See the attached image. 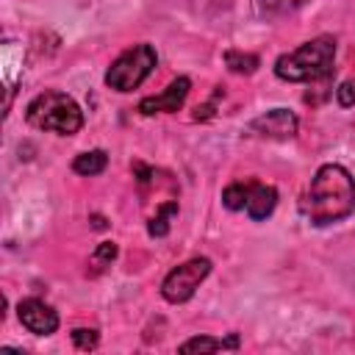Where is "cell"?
I'll return each mask as SVG.
<instances>
[{"instance_id":"1","label":"cell","mask_w":355,"mask_h":355,"mask_svg":"<svg viewBox=\"0 0 355 355\" xmlns=\"http://www.w3.org/2000/svg\"><path fill=\"white\" fill-rule=\"evenodd\" d=\"M355 211V180L352 175L338 166V164H324L316 169L311 178L302 200H300V214L316 225H333L347 219Z\"/></svg>"},{"instance_id":"2","label":"cell","mask_w":355,"mask_h":355,"mask_svg":"<svg viewBox=\"0 0 355 355\" xmlns=\"http://www.w3.org/2000/svg\"><path fill=\"white\" fill-rule=\"evenodd\" d=\"M333 61H336V39L316 36L300 44L297 50L283 53L275 61V75L288 83H311L327 78L333 72Z\"/></svg>"},{"instance_id":"3","label":"cell","mask_w":355,"mask_h":355,"mask_svg":"<svg viewBox=\"0 0 355 355\" xmlns=\"http://www.w3.org/2000/svg\"><path fill=\"white\" fill-rule=\"evenodd\" d=\"M25 119L33 128L50 130V133H58V136H72V133H78L83 128L80 105L64 92H42V94H36L25 108Z\"/></svg>"},{"instance_id":"4","label":"cell","mask_w":355,"mask_h":355,"mask_svg":"<svg viewBox=\"0 0 355 355\" xmlns=\"http://www.w3.org/2000/svg\"><path fill=\"white\" fill-rule=\"evenodd\" d=\"M155 61H158V55H155V50H153L150 44H133L130 50H125V53L108 67L105 83H108L111 89H116V92H133V89H139V86L147 80V75L155 69Z\"/></svg>"},{"instance_id":"5","label":"cell","mask_w":355,"mask_h":355,"mask_svg":"<svg viewBox=\"0 0 355 355\" xmlns=\"http://www.w3.org/2000/svg\"><path fill=\"white\" fill-rule=\"evenodd\" d=\"M208 272H211V261H208V258H191V261L175 266V269L164 277V283H161L164 300L172 302V305L191 300L194 291L200 288V283L208 277Z\"/></svg>"},{"instance_id":"6","label":"cell","mask_w":355,"mask_h":355,"mask_svg":"<svg viewBox=\"0 0 355 355\" xmlns=\"http://www.w3.org/2000/svg\"><path fill=\"white\" fill-rule=\"evenodd\" d=\"M297 128H300V119L294 111L288 108H272L261 116H255L244 133L247 136H258V139H277V141H286V139H294L297 136Z\"/></svg>"},{"instance_id":"7","label":"cell","mask_w":355,"mask_h":355,"mask_svg":"<svg viewBox=\"0 0 355 355\" xmlns=\"http://www.w3.org/2000/svg\"><path fill=\"white\" fill-rule=\"evenodd\" d=\"M17 316H19L22 327H28L36 336H50L58 330V313L44 300H36V297L22 300L17 305Z\"/></svg>"},{"instance_id":"8","label":"cell","mask_w":355,"mask_h":355,"mask_svg":"<svg viewBox=\"0 0 355 355\" xmlns=\"http://www.w3.org/2000/svg\"><path fill=\"white\" fill-rule=\"evenodd\" d=\"M189 89H191V80H189V78H175L161 94L144 97V100L139 103V111H141L144 116H153V114H172V111H178V108L186 103Z\"/></svg>"},{"instance_id":"9","label":"cell","mask_w":355,"mask_h":355,"mask_svg":"<svg viewBox=\"0 0 355 355\" xmlns=\"http://www.w3.org/2000/svg\"><path fill=\"white\" fill-rule=\"evenodd\" d=\"M275 205H277V189L275 186H266V183H252L250 186L247 205H244L250 219H255V222L266 219L275 211Z\"/></svg>"},{"instance_id":"10","label":"cell","mask_w":355,"mask_h":355,"mask_svg":"<svg viewBox=\"0 0 355 355\" xmlns=\"http://www.w3.org/2000/svg\"><path fill=\"white\" fill-rule=\"evenodd\" d=\"M236 349L239 347V338L230 336V338H211V336H197V338H189L180 344V352H216V349Z\"/></svg>"},{"instance_id":"11","label":"cell","mask_w":355,"mask_h":355,"mask_svg":"<svg viewBox=\"0 0 355 355\" xmlns=\"http://www.w3.org/2000/svg\"><path fill=\"white\" fill-rule=\"evenodd\" d=\"M105 164H108V155H105L103 150H89V153H80V155L72 161V169H75L78 175L94 178V175H100V172L105 169Z\"/></svg>"},{"instance_id":"12","label":"cell","mask_w":355,"mask_h":355,"mask_svg":"<svg viewBox=\"0 0 355 355\" xmlns=\"http://www.w3.org/2000/svg\"><path fill=\"white\" fill-rule=\"evenodd\" d=\"M225 64L233 69V72H239V75H252L255 69H258V64H261V58L255 55V53H241V50H227L225 53Z\"/></svg>"},{"instance_id":"13","label":"cell","mask_w":355,"mask_h":355,"mask_svg":"<svg viewBox=\"0 0 355 355\" xmlns=\"http://www.w3.org/2000/svg\"><path fill=\"white\" fill-rule=\"evenodd\" d=\"M250 186H252V183H241V180H239V183H230V186L222 191V202H225V208H230V211H244Z\"/></svg>"},{"instance_id":"14","label":"cell","mask_w":355,"mask_h":355,"mask_svg":"<svg viewBox=\"0 0 355 355\" xmlns=\"http://www.w3.org/2000/svg\"><path fill=\"white\" fill-rule=\"evenodd\" d=\"M178 211V205L175 202H166V205H161L158 208V214L150 219V225H147V230H150V236H166V230H169V216Z\"/></svg>"},{"instance_id":"15","label":"cell","mask_w":355,"mask_h":355,"mask_svg":"<svg viewBox=\"0 0 355 355\" xmlns=\"http://www.w3.org/2000/svg\"><path fill=\"white\" fill-rule=\"evenodd\" d=\"M305 0H258V11L263 17H277V14H288L294 8H300Z\"/></svg>"},{"instance_id":"16","label":"cell","mask_w":355,"mask_h":355,"mask_svg":"<svg viewBox=\"0 0 355 355\" xmlns=\"http://www.w3.org/2000/svg\"><path fill=\"white\" fill-rule=\"evenodd\" d=\"M114 258H116V244H114V241H103V244L92 252V266H94V272H103L105 266H111Z\"/></svg>"},{"instance_id":"17","label":"cell","mask_w":355,"mask_h":355,"mask_svg":"<svg viewBox=\"0 0 355 355\" xmlns=\"http://www.w3.org/2000/svg\"><path fill=\"white\" fill-rule=\"evenodd\" d=\"M72 341H75L78 349H94V347L100 344V336H97V330H92V327H75V330H72Z\"/></svg>"},{"instance_id":"18","label":"cell","mask_w":355,"mask_h":355,"mask_svg":"<svg viewBox=\"0 0 355 355\" xmlns=\"http://www.w3.org/2000/svg\"><path fill=\"white\" fill-rule=\"evenodd\" d=\"M336 97H338V105H344V108L355 105V83H352V80H344V83L336 89Z\"/></svg>"}]
</instances>
